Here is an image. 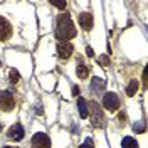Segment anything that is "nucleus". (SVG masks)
Segmentation results:
<instances>
[{
    "label": "nucleus",
    "instance_id": "f03ea898",
    "mask_svg": "<svg viewBox=\"0 0 148 148\" xmlns=\"http://www.w3.org/2000/svg\"><path fill=\"white\" fill-rule=\"evenodd\" d=\"M88 116H91V123H92V126H96V128H103L106 125L104 113H103L101 106L96 101L88 103Z\"/></svg>",
    "mask_w": 148,
    "mask_h": 148
},
{
    "label": "nucleus",
    "instance_id": "dca6fc26",
    "mask_svg": "<svg viewBox=\"0 0 148 148\" xmlns=\"http://www.w3.org/2000/svg\"><path fill=\"white\" fill-rule=\"evenodd\" d=\"M98 62H99V66H103V67H108V66H110V56H101V57H98Z\"/></svg>",
    "mask_w": 148,
    "mask_h": 148
},
{
    "label": "nucleus",
    "instance_id": "f3484780",
    "mask_svg": "<svg viewBox=\"0 0 148 148\" xmlns=\"http://www.w3.org/2000/svg\"><path fill=\"white\" fill-rule=\"evenodd\" d=\"M51 3H52L54 7H57V9H61V10H64L66 7H67V2H57V0H52Z\"/></svg>",
    "mask_w": 148,
    "mask_h": 148
},
{
    "label": "nucleus",
    "instance_id": "f257e3e1",
    "mask_svg": "<svg viewBox=\"0 0 148 148\" xmlns=\"http://www.w3.org/2000/svg\"><path fill=\"white\" fill-rule=\"evenodd\" d=\"M54 32L56 39H59V42H69V39L76 36V27H74L73 18L69 14H61L56 17Z\"/></svg>",
    "mask_w": 148,
    "mask_h": 148
},
{
    "label": "nucleus",
    "instance_id": "b1692460",
    "mask_svg": "<svg viewBox=\"0 0 148 148\" xmlns=\"http://www.w3.org/2000/svg\"><path fill=\"white\" fill-rule=\"evenodd\" d=\"M0 130H2V125H0Z\"/></svg>",
    "mask_w": 148,
    "mask_h": 148
},
{
    "label": "nucleus",
    "instance_id": "1a4fd4ad",
    "mask_svg": "<svg viewBox=\"0 0 148 148\" xmlns=\"http://www.w3.org/2000/svg\"><path fill=\"white\" fill-rule=\"evenodd\" d=\"M77 20H79V25L83 27V30H91L92 29V14H89V12H81Z\"/></svg>",
    "mask_w": 148,
    "mask_h": 148
},
{
    "label": "nucleus",
    "instance_id": "ddd939ff",
    "mask_svg": "<svg viewBox=\"0 0 148 148\" xmlns=\"http://www.w3.org/2000/svg\"><path fill=\"white\" fill-rule=\"evenodd\" d=\"M138 88H140L138 81H136V79H131V81H130V84L126 86V94H128V96H135V94H136V91H138Z\"/></svg>",
    "mask_w": 148,
    "mask_h": 148
},
{
    "label": "nucleus",
    "instance_id": "9b49d317",
    "mask_svg": "<svg viewBox=\"0 0 148 148\" xmlns=\"http://www.w3.org/2000/svg\"><path fill=\"white\" fill-rule=\"evenodd\" d=\"M104 79H101V77H92L91 79V91H96V92H99L104 89Z\"/></svg>",
    "mask_w": 148,
    "mask_h": 148
},
{
    "label": "nucleus",
    "instance_id": "9d476101",
    "mask_svg": "<svg viewBox=\"0 0 148 148\" xmlns=\"http://www.w3.org/2000/svg\"><path fill=\"white\" fill-rule=\"evenodd\" d=\"M77 111H79V116L81 118H88V101L84 98H77Z\"/></svg>",
    "mask_w": 148,
    "mask_h": 148
},
{
    "label": "nucleus",
    "instance_id": "20e7f679",
    "mask_svg": "<svg viewBox=\"0 0 148 148\" xmlns=\"http://www.w3.org/2000/svg\"><path fill=\"white\" fill-rule=\"evenodd\" d=\"M103 106L104 110H108L110 113H114V111L120 108V98L116 92H106L104 98H103Z\"/></svg>",
    "mask_w": 148,
    "mask_h": 148
},
{
    "label": "nucleus",
    "instance_id": "aec40b11",
    "mask_svg": "<svg viewBox=\"0 0 148 148\" xmlns=\"http://www.w3.org/2000/svg\"><path fill=\"white\" fill-rule=\"evenodd\" d=\"M118 121H120L121 125H125V123H126V114H125V113H120V116H118Z\"/></svg>",
    "mask_w": 148,
    "mask_h": 148
},
{
    "label": "nucleus",
    "instance_id": "6e6552de",
    "mask_svg": "<svg viewBox=\"0 0 148 148\" xmlns=\"http://www.w3.org/2000/svg\"><path fill=\"white\" fill-rule=\"evenodd\" d=\"M12 36V25L5 17L0 15V40H7Z\"/></svg>",
    "mask_w": 148,
    "mask_h": 148
},
{
    "label": "nucleus",
    "instance_id": "f8f14e48",
    "mask_svg": "<svg viewBox=\"0 0 148 148\" xmlns=\"http://www.w3.org/2000/svg\"><path fill=\"white\" fill-rule=\"evenodd\" d=\"M76 73H77V77H79V79H86V77H88V74H89V69H88V66H86V64L77 62Z\"/></svg>",
    "mask_w": 148,
    "mask_h": 148
},
{
    "label": "nucleus",
    "instance_id": "4be33fe9",
    "mask_svg": "<svg viewBox=\"0 0 148 148\" xmlns=\"http://www.w3.org/2000/svg\"><path fill=\"white\" fill-rule=\"evenodd\" d=\"M73 94L74 96H79V88L77 86H73Z\"/></svg>",
    "mask_w": 148,
    "mask_h": 148
},
{
    "label": "nucleus",
    "instance_id": "39448f33",
    "mask_svg": "<svg viewBox=\"0 0 148 148\" xmlns=\"http://www.w3.org/2000/svg\"><path fill=\"white\" fill-rule=\"evenodd\" d=\"M32 148H51V140L46 133H36L30 141Z\"/></svg>",
    "mask_w": 148,
    "mask_h": 148
},
{
    "label": "nucleus",
    "instance_id": "423d86ee",
    "mask_svg": "<svg viewBox=\"0 0 148 148\" xmlns=\"http://www.w3.org/2000/svg\"><path fill=\"white\" fill-rule=\"evenodd\" d=\"M7 136H9L10 140L20 141V140H24V136H25V130H24V126H22L20 123H15V125H12V126L9 128Z\"/></svg>",
    "mask_w": 148,
    "mask_h": 148
},
{
    "label": "nucleus",
    "instance_id": "5701e85b",
    "mask_svg": "<svg viewBox=\"0 0 148 148\" xmlns=\"http://www.w3.org/2000/svg\"><path fill=\"white\" fill-rule=\"evenodd\" d=\"M2 148H14V147H2Z\"/></svg>",
    "mask_w": 148,
    "mask_h": 148
},
{
    "label": "nucleus",
    "instance_id": "7ed1b4c3",
    "mask_svg": "<svg viewBox=\"0 0 148 148\" xmlns=\"http://www.w3.org/2000/svg\"><path fill=\"white\" fill-rule=\"evenodd\" d=\"M15 108V96L10 91L0 92V110L2 111H12Z\"/></svg>",
    "mask_w": 148,
    "mask_h": 148
},
{
    "label": "nucleus",
    "instance_id": "6ab92c4d",
    "mask_svg": "<svg viewBox=\"0 0 148 148\" xmlns=\"http://www.w3.org/2000/svg\"><path fill=\"white\" fill-rule=\"evenodd\" d=\"M79 148H94V147H92V140H91V138H88Z\"/></svg>",
    "mask_w": 148,
    "mask_h": 148
},
{
    "label": "nucleus",
    "instance_id": "4468645a",
    "mask_svg": "<svg viewBox=\"0 0 148 148\" xmlns=\"http://www.w3.org/2000/svg\"><path fill=\"white\" fill-rule=\"evenodd\" d=\"M121 148H138V143H136V140L131 138V136H125L123 141H121Z\"/></svg>",
    "mask_w": 148,
    "mask_h": 148
},
{
    "label": "nucleus",
    "instance_id": "412c9836",
    "mask_svg": "<svg viewBox=\"0 0 148 148\" xmlns=\"http://www.w3.org/2000/svg\"><path fill=\"white\" fill-rule=\"evenodd\" d=\"M86 54H88V57H92V56H94V52H92V49L89 46L86 47Z\"/></svg>",
    "mask_w": 148,
    "mask_h": 148
},
{
    "label": "nucleus",
    "instance_id": "2eb2a0df",
    "mask_svg": "<svg viewBox=\"0 0 148 148\" xmlns=\"http://www.w3.org/2000/svg\"><path fill=\"white\" fill-rule=\"evenodd\" d=\"M9 79H10V83H12V84H17L18 81H20V74H18V71H15V69H10Z\"/></svg>",
    "mask_w": 148,
    "mask_h": 148
},
{
    "label": "nucleus",
    "instance_id": "a211bd4d",
    "mask_svg": "<svg viewBox=\"0 0 148 148\" xmlns=\"http://www.w3.org/2000/svg\"><path fill=\"white\" fill-rule=\"evenodd\" d=\"M133 130H135L136 133H143V131H145V123H135V125H133Z\"/></svg>",
    "mask_w": 148,
    "mask_h": 148
},
{
    "label": "nucleus",
    "instance_id": "0eeeda50",
    "mask_svg": "<svg viewBox=\"0 0 148 148\" xmlns=\"http://www.w3.org/2000/svg\"><path fill=\"white\" fill-rule=\"evenodd\" d=\"M74 52V47L71 42H59L57 44V56L61 59H69Z\"/></svg>",
    "mask_w": 148,
    "mask_h": 148
}]
</instances>
